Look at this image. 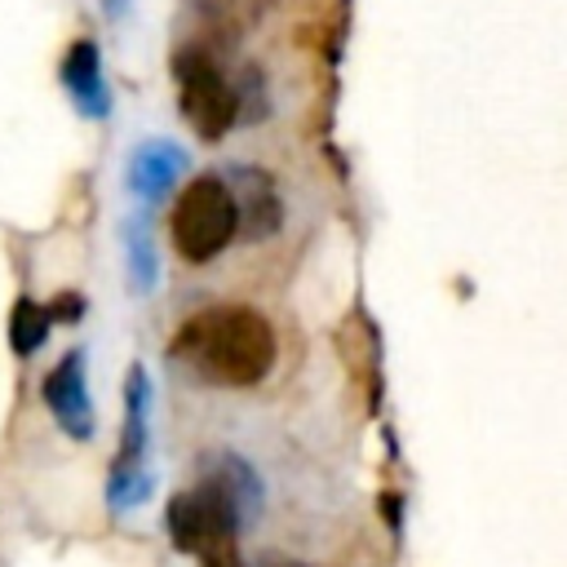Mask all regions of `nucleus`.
<instances>
[{
	"mask_svg": "<svg viewBox=\"0 0 567 567\" xmlns=\"http://www.w3.org/2000/svg\"><path fill=\"white\" fill-rule=\"evenodd\" d=\"M168 350L199 381L248 390L275 368V328L252 306H208L177 328Z\"/></svg>",
	"mask_w": 567,
	"mask_h": 567,
	"instance_id": "f257e3e1",
	"label": "nucleus"
},
{
	"mask_svg": "<svg viewBox=\"0 0 567 567\" xmlns=\"http://www.w3.org/2000/svg\"><path fill=\"white\" fill-rule=\"evenodd\" d=\"M173 80H177V102L186 124L204 142H221L239 124V93L235 75L217 62V49L204 40H186L173 53Z\"/></svg>",
	"mask_w": 567,
	"mask_h": 567,
	"instance_id": "f03ea898",
	"label": "nucleus"
},
{
	"mask_svg": "<svg viewBox=\"0 0 567 567\" xmlns=\"http://www.w3.org/2000/svg\"><path fill=\"white\" fill-rule=\"evenodd\" d=\"M168 235H173V248L195 266L221 257L230 248V239L239 235V213H235V195H230L226 177H217V173L190 177L182 186V195L173 199Z\"/></svg>",
	"mask_w": 567,
	"mask_h": 567,
	"instance_id": "7ed1b4c3",
	"label": "nucleus"
},
{
	"mask_svg": "<svg viewBox=\"0 0 567 567\" xmlns=\"http://www.w3.org/2000/svg\"><path fill=\"white\" fill-rule=\"evenodd\" d=\"M40 399L53 412V421L71 434V439H93L97 416H93V399H89V381H84V350H66L40 381Z\"/></svg>",
	"mask_w": 567,
	"mask_h": 567,
	"instance_id": "20e7f679",
	"label": "nucleus"
},
{
	"mask_svg": "<svg viewBox=\"0 0 567 567\" xmlns=\"http://www.w3.org/2000/svg\"><path fill=\"white\" fill-rule=\"evenodd\" d=\"M226 186L235 195V213H239V235L248 244H261L270 235H279L284 226V199L270 182V173L252 168V164H230L226 168Z\"/></svg>",
	"mask_w": 567,
	"mask_h": 567,
	"instance_id": "39448f33",
	"label": "nucleus"
},
{
	"mask_svg": "<svg viewBox=\"0 0 567 567\" xmlns=\"http://www.w3.org/2000/svg\"><path fill=\"white\" fill-rule=\"evenodd\" d=\"M58 84L66 89V97L75 102V111L84 120H106L111 115V84L102 71V49L97 40L80 35L66 44L62 62H58Z\"/></svg>",
	"mask_w": 567,
	"mask_h": 567,
	"instance_id": "423d86ee",
	"label": "nucleus"
},
{
	"mask_svg": "<svg viewBox=\"0 0 567 567\" xmlns=\"http://www.w3.org/2000/svg\"><path fill=\"white\" fill-rule=\"evenodd\" d=\"M186 168V151L173 146V142H142L133 155H128V190L137 195L142 208H155L182 177Z\"/></svg>",
	"mask_w": 567,
	"mask_h": 567,
	"instance_id": "0eeeda50",
	"label": "nucleus"
},
{
	"mask_svg": "<svg viewBox=\"0 0 567 567\" xmlns=\"http://www.w3.org/2000/svg\"><path fill=\"white\" fill-rule=\"evenodd\" d=\"M199 474L213 478L235 501V509H239L244 523L257 518V509H261V478H257V470L239 452H204L199 456Z\"/></svg>",
	"mask_w": 567,
	"mask_h": 567,
	"instance_id": "6e6552de",
	"label": "nucleus"
},
{
	"mask_svg": "<svg viewBox=\"0 0 567 567\" xmlns=\"http://www.w3.org/2000/svg\"><path fill=\"white\" fill-rule=\"evenodd\" d=\"M270 0H186V9L199 22V40L204 44H235L261 13Z\"/></svg>",
	"mask_w": 567,
	"mask_h": 567,
	"instance_id": "1a4fd4ad",
	"label": "nucleus"
},
{
	"mask_svg": "<svg viewBox=\"0 0 567 567\" xmlns=\"http://www.w3.org/2000/svg\"><path fill=\"white\" fill-rule=\"evenodd\" d=\"M146 416H151V377L142 363H133L124 377V425H120L115 465H142L146 461V439H151Z\"/></svg>",
	"mask_w": 567,
	"mask_h": 567,
	"instance_id": "9d476101",
	"label": "nucleus"
},
{
	"mask_svg": "<svg viewBox=\"0 0 567 567\" xmlns=\"http://www.w3.org/2000/svg\"><path fill=\"white\" fill-rule=\"evenodd\" d=\"M124 266H128V279L137 292H151L155 288V275H159V257H155V239H151V213L137 208L128 221H124Z\"/></svg>",
	"mask_w": 567,
	"mask_h": 567,
	"instance_id": "9b49d317",
	"label": "nucleus"
},
{
	"mask_svg": "<svg viewBox=\"0 0 567 567\" xmlns=\"http://www.w3.org/2000/svg\"><path fill=\"white\" fill-rule=\"evenodd\" d=\"M49 328H53L49 306H35L31 297H18V301H13V310H9V350H13L18 359L35 354V350L44 346Z\"/></svg>",
	"mask_w": 567,
	"mask_h": 567,
	"instance_id": "f8f14e48",
	"label": "nucleus"
},
{
	"mask_svg": "<svg viewBox=\"0 0 567 567\" xmlns=\"http://www.w3.org/2000/svg\"><path fill=\"white\" fill-rule=\"evenodd\" d=\"M146 496H151V470L146 465H111V478H106L111 509H133Z\"/></svg>",
	"mask_w": 567,
	"mask_h": 567,
	"instance_id": "ddd939ff",
	"label": "nucleus"
},
{
	"mask_svg": "<svg viewBox=\"0 0 567 567\" xmlns=\"http://www.w3.org/2000/svg\"><path fill=\"white\" fill-rule=\"evenodd\" d=\"M49 319L53 323H80L84 319V297L80 292H58L49 301Z\"/></svg>",
	"mask_w": 567,
	"mask_h": 567,
	"instance_id": "4468645a",
	"label": "nucleus"
},
{
	"mask_svg": "<svg viewBox=\"0 0 567 567\" xmlns=\"http://www.w3.org/2000/svg\"><path fill=\"white\" fill-rule=\"evenodd\" d=\"M257 567H306V563H297V558H284V554H266Z\"/></svg>",
	"mask_w": 567,
	"mask_h": 567,
	"instance_id": "2eb2a0df",
	"label": "nucleus"
},
{
	"mask_svg": "<svg viewBox=\"0 0 567 567\" xmlns=\"http://www.w3.org/2000/svg\"><path fill=\"white\" fill-rule=\"evenodd\" d=\"M120 9H124V0H106V13L111 18H120Z\"/></svg>",
	"mask_w": 567,
	"mask_h": 567,
	"instance_id": "dca6fc26",
	"label": "nucleus"
}]
</instances>
